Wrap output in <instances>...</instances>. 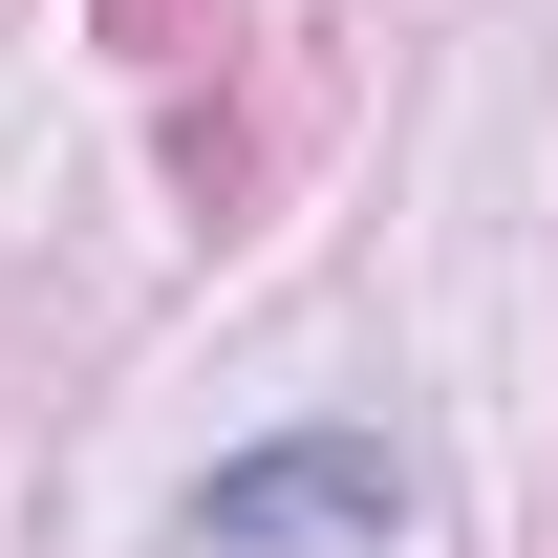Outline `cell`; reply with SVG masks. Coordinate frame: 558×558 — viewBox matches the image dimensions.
<instances>
[{"mask_svg":"<svg viewBox=\"0 0 558 558\" xmlns=\"http://www.w3.org/2000/svg\"><path fill=\"white\" fill-rule=\"evenodd\" d=\"M387 515H409V494H387V451H258V473L194 494L215 558H258V537H387Z\"/></svg>","mask_w":558,"mask_h":558,"instance_id":"6da1fadb","label":"cell"}]
</instances>
